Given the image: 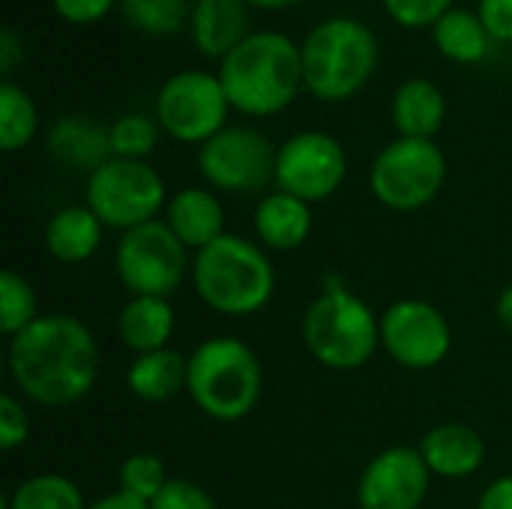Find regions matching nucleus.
Listing matches in <instances>:
<instances>
[{"label": "nucleus", "mask_w": 512, "mask_h": 509, "mask_svg": "<svg viewBox=\"0 0 512 509\" xmlns=\"http://www.w3.org/2000/svg\"><path fill=\"white\" fill-rule=\"evenodd\" d=\"M6 369L15 390L42 408L81 402L99 378V345L84 321L51 312L9 339Z\"/></svg>", "instance_id": "obj_1"}, {"label": "nucleus", "mask_w": 512, "mask_h": 509, "mask_svg": "<svg viewBox=\"0 0 512 509\" xmlns=\"http://www.w3.org/2000/svg\"><path fill=\"white\" fill-rule=\"evenodd\" d=\"M216 75L234 111L246 117H273L303 90L300 45L279 30L249 33L219 63Z\"/></svg>", "instance_id": "obj_2"}, {"label": "nucleus", "mask_w": 512, "mask_h": 509, "mask_svg": "<svg viewBox=\"0 0 512 509\" xmlns=\"http://www.w3.org/2000/svg\"><path fill=\"white\" fill-rule=\"evenodd\" d=\"M192 285L207 309L228 318H249L273 300L276 270L258 240L222 234L195 252Z\"/></svg>", "instance_id": "obj_3"}, {"label": "nucleus", "mask_w": 512, "mask_h": 509, "mask_svg": "<svg viewBox=\"0 0 512 509\" xmlns=\"http://www.w3.org/2000/svg\"><path fill=\"white\" fill-rule=\"evenodd\" d=\"M303 90L321 102H342L360 93L378 69L381 45L369 24L336 15L309 30L300 45Z\"/></svg>", "instance_id": "obj_4"}, {"label": "nucleus", "mask_w": 512, "mask_h": 509, "mask_svg": "<svg viewBox=\"0 0 512 509\" xmlns=\"http://www.w3.org/2000/svg\"><path fill=\"white\" fill-rule=\"evenodd\" d=\"M186 393L204 417L237 423L261 402L264 369L255 351L237 336H213L189 354Z\"/></svg>", "instance_id": "obj_5"}, {"label": "nucleus", "mask_w": 512, "mask_h": 509, "mask_svg": "<svg viewBox=\"0 0 512 509\" xmlns=\"http://www.w3.org/2000/svg\"><path fill=\"white\" fill-rule=\"evenodd\" d=\"M306 351L333 372L363 369L381 348V315L342 285L324 288L303 315Z\"/></svg>", "instance_id": "obj_6"}, {"label": "nucleus", "mask_w": 512, "mask_h": 509, "mask_svg": "<svg viewBox=\"0 0 512 509\" xmlns=\"http://www.w3.org/2000/svg\"><path fill=\"white\" fill-rule=\"evenodd\" d=\"M84 204L105 228L132 231L168 207L162 174L147 159H108L87 177Z\"/></svg>", "instance_id": "obj_7"}, {"label": "nucleus", "mask_w": 512, "mask_h": 509, "mask_svg": "<svg viewBox=\"0 0 512 509\" xmlns=\"http://www.w3.org/2000/svg\"><path fill=\"white\" fill-rule=\"evenodd\" d=\"M447 180V156L435 141L396 138L369 168V189L378 204L396 213L423 210L438 198Z\"/></svg>", "instance_id": "obj_8"}, {"label": "nucleus", "mask_w": 512, "mask_h": 509, "mask_svg": "<svg viewBox=\"0 0 512 509\" xmlns=\"http://www.w3.org/2000/svg\"><path fill=\"white\" fill-rule=\"evenodd\" d=\"M117 279L132 297H165L171 300L186 276H192L189 249L177 240V234L165 225V219H153L126 231L114 252Z\"/></svg>", "instance_id": "obj_9"}, {"label": "nucleus", "mask_w": 512, "mask_h": 509, "mask_svg": "<svg viewBox=\"0 0 512 509\" xmlns=\"http://www.w3.org/2000/svg\"><path fill=\"white\" fill-rule=\"evenodd\" d=\"M228 111L231 102L219 75L204 69H183L156 93V123L180 144H207L228 126Z\"/></svg>", "instance_id": "obj_10"}, {"label": "nucleus", "mask_w": 512, "mask_h": 509, "mask_svg": "<svg viewBox=\"0 0 512 509\" xmlns=\"http://www.w3.org/2000/svg\"><path fill=\"white\" fill-rule=\"evenodd\" d=\"M276 150L255 126H225L198 147V171L213 192H258L276 180Z\"/></svg>", "instance_id": "obj_11"}, {"label": "nucleus", "mask_w": 512, "mask_h": 509, "mask_svg": "<svg viewBox=\"0 0 512 509\" xmlns=\"http://www.w3.org/2000/svg\"><path fill=\"white\" fill-rule=\"evenodd\" d=\"M348 174V156L339 138L321 129L291 135L276 150V189L306 204H321L339 192Z\"/></svg>", "instance_id": "obj_12"}, {"label": "nucleus", "mask_w": 512, "mask_h": 509, "mask_svg": "<svg viewBox=\"0 0 512 509\" xmlns=\"http://www.w3.org/2000/svg\"><path fill=\"white\" fill-rule=\"evenodd\" d=\"M381 348L411 372H429L450 357L453 330L444 312L426 300H396L381 315Z\"/></svg>", "instance_id": "obj_13"}, {"label": "nucleus", "mask_w": 512, "mask_h": 509, "mask_svg": "<svg viewBox=\"0 0 512 509\" xmlns=\"http://www.w3.org/2000/svg\"><path fill=\"white\" fill-rule=\"evenodd\" d=\"M432 486L417 447H387L360 474L357 504L360 509H420Z\"/></svg>", "instance_id": "obj_14"}, {"label": "nucleus", "mask_w": 512, "mask_h": 509, "mask_svg": "<svg viewBox=\"0 0 512 509\" xmlns=\"http://www.w3.org/2000/svg\"><path fill=\"white\" fill-rule=\"evenodd\" d=\"M420 456L432 477L441 480H465L474 477L486 462V441L477 429L465 423H444L423 435Z\"/></svg>", "instance_id": "obj_15"}, {"label": "nucleus", "mask_w": 512, "mask_h": 509, "mask_svg": "<svg viewBox=\"0 0 512 509\" xmlns=\"http://www.w3.org/2000/svg\"><path fill=\"white\" fill-rule=\"evenodd\" d=\"M165 225L189 252H201L225 231V207L210 186H186L168 198Z\"/></svg>", "instance_id": "obj_16"}, {"label": "nucleus", "mask_w": 512, "mask_h": 509, "mask_svg": "<svg viewBox=\"0 0 512 509\" xmlns=\"http://www.w3.org/2000/svg\"><path fill=\"white\" fill-rule=\"evenodd\" d=\"M192 42L210 60H225L249 36L246 0H195L192 6Z\"/></svg>", "instance_id": "obj_17"}, {"label": "nucleus", "mask_w": 512, "mask_h": 509, "mask_svg": "<svg viewBox=\"0 0 512 509\" xmlns=\"http://www.w3.org/2000/svg\"><path fill=\"white\" fill-rule=\"evenodd\" d=\"M255 237L267 252H294L312 234V204L288 192H270L255 207Z\"/></svg>", "instance_id": "obj_18"}, {"label": "nucleus", "mask_w": 512, "mask_h": 509, "mask_svg": "<svg viewBox=\"0 0 512 509\" xmlns=\"http://www.w3.org/2000/svg\"><path fill=\"white\" fill-rule=\"evenodd\" d=\"M48 153L63 165V168H75V171H87V177L105 165L111 156V141H108V129L99 126L90 117L81 114H69L60 117L51 132H48Z\"/></svg>", "instance_id": "obj_19"}, {"label": "nucleus", "mask_w": 512, "mask_h": 509, "mask_svg": "<svg viewBox=\"0 0 512 509\" xmlns=\"http://www.w3.org/2000/svg\"><path fill=\"white\" fill-rule=\"evenodd\" d=\"M447 117V99L429 78H408L393 93V126L402 138L435 141Z\"/></svg>", "instance_id": "obj_20"}, {"label": "nucleus", "mask_w": 512, "mask_h": 509, "mask_svg": "<svg viewBox=\"0 0 512 509\" xmlns=\"http://www.w3.org/2000/svg\"><path fill=\"white\" fill-rule=\"evenodd\" d=\"M174 309L165 297H129V303L117 315V336L120 342L138 357L150 351L168 348L174 336Z\"/></svg>", "instance_id": "obj_21"}, {"label": "nucleus", "mask_w": 512, "mask_h": 509, "mask_svg": "<svg viewBox=\"0 0 512 509\" xmlns=\"http://www.w3.org/2000/svg\"><path fill=\"white\" fill-rule=\"evenodd\" d=\"M105 225L99 216L84 207H63L45 225V249L60 264H84L102 246Z\"/></svg>", "instance_id": "obj_22"}, {"label": "nucleus", "mask_w": 512, "mask_h": 509, "mask_svg": "<svg viewBox=\"0 0 512 509\" xmlns=\"http://www.w3.org/2000/svg\"><path fill=\"white\" fill-rule=\"evenodd\" d=\"M189 381V357L174 351V348H162V351H150V354H138L126 372V387L135 399L141 402H168L177 393L186 390Z\"/></svg>", "instance_id": "obj_23"}, {"label": "nucleus", "mask_w": 512, "mask_h": 509, "mask_svg": "<svg viewBox=\"0 0 512 509\" xmlns=\"http://www.w3.org/2000/svg\"><path fill=\"white\" fill-rule=\"evenodd\" d=\"M432 39L438 51L456 63H480L489 54V42H492L483 18L462 6H453L447 15L438 18V24L432 27Z\"/></svg>", "instance_id": "obj_24"}, {"label": "nucleus", "mask_w": 512, "mask_h": 509, "mask_svg": "<svg viewBox=\"0 0 512 509\" xmlns=\"http://www.w3.org/2000/svg\"><path fill=\"white\" fill-rule=\"evenodd\" d=\"M3 509H87V501L69 477L33 474L6 495Z\"/></svg>", "instance_id": "obj_25"}, {"label": "nucleus", "mask_w": 512, "mask_h": 509, "mask_svg": "<svg viewBox=\"0 0 512 509\" xmlns=\"http://www.w3.org/2000/svg\"><path fill=\"white\" fill-rule=\"evenodd\" d=\"M39 129V111L30 99V93L9 81H0V147L6 153L24 150Z\"/></svg>", "instance_id": "obj_26"}, {"label": "nucleus", "mask_w": 512, "mask_h": 509, "mask_svg": "<svg viewBox=\"0 0 512 509\" xmlns=\"http://www.w3.org/2000/svg\"><path fill=\"white\" fill-rule=\"evenodd\" d=\"M126 21L147 36H174L192 21L189 0H120Z\"/></svg>", "instance_id": "obj_27"}, {"label": "nucleus", "mask_w": 512, "mask_h": 509, "mask_svg": "<svg viewBox=\"0 0 512 509\" xmlns=\"http://www.w3.org/2000/svg\"><path fill=\"white\" fill-rule=\"evenodd\" d=\"M36 318H39V297H36L33 285L15 270H3L0 273V330H3V336H9V339L18 336Z\"/></svg>", "instance_id": "obj_28"}, {"label": "nucleus", "mask_w": 512, "mask_h": 509, "mask_svg": "<svg viewBox=\"0 0 512 509\" xmlns=\"http://www.w3.org/2000/svg\"><path fill=\"white\" fill-rule=\"evenodd\" d=\"M159 123L147 114H123L108 126L114 159H147L159 144Z\"/></svg>", "instance_id": "obj_29"}, {"label": "nucleus", "mask_w": 512, "mask_h": 509, "mask_svg": "<svg viewBox=\"0 0 512 509\" xmlns=\"http://www.w3.org/2000/svg\"><path fill=\"white\" fill-rule=\"evenodd\" d=\"M168 480L171 477H168L162 459L153 453H132L117 471V489L144 504H153V498L168 486Z\"/></svg>", "instance_id": "obj_30"}, {"label": "nucleus", "mask_w": 512, "mask_h": 509, "mask_svg": "<svg viewBox=\"0 0 512 509\" xmlns=\"http://www.w3.org/2000/svg\"><path fill=\"white\" fill-rule=\"evenodd\" d=\"M387 15L402 27H435L453 9V0H381Z\"/></svg>", "instance_id": "obj_31"}, {"label": "nucleus", "mask_w": 512, "mask_h": 509, "mask_svg": "<svg viewBox=\"0 0 512 509\" xmlns=\"http://www.w3.org/2000/svg\"><path fill=\"white\" fill-rule=\"evenodd\" d=\"M27 438H30V414H27L24 402L15 393H3L0 396V447H3V453L24 447Z\"/></svg>", "instance_id": "obj_32"}, {"label": "nucleus", "mask_w": 512, "mask_h": 509, "mask_svg": "<svg viewBox=\"0 0 512 509\" xmlns=\"http://www.w3.org/2000/svg\"><path fill=\"white\" fill-rule=\"evenodd\" d=\"M150 509H219L216 507V498L192 483V480H180V477H171L168 486L153 498Z\"/></svg>", "instance_id": "obj_33"}, {"label": "nucleus", "mask_w": 512, "mask_h": 509, "mask_svg": "<svg viewBox=\"0 0 512 509\" xmlns=\"http://www.w3.org/2000/svg\"><path fill=\"white\" fill-rule=\"evenodd\" d=\"M117 0H51L54 12L69 24H93L102 21Z\"/></svg>", "instance_id": "obj_34"}, {"label": "nucleus", "mask_w": 512, "mask_h": 509, "mask_svg": "<svg viewBox=\"0 0 512 509\" xmlns=\"http://www.w3.org/2000/svg\"><path fill=\"white\" fill-rule=\"evenodd\" d=\"M477 15L495 42H512V0H480Z\"/></svg>", "instance_id": "obj_35"}, {"label": "nucleus", "mask_w": 512, "mask_h": 509, "mask_svg": "<svg viewBox=\"0 0 512 509\" xmlns=\"http://www.w3.org/2000/svg\"><path fill=\"white\" fill-rule=\"evenodd\" d=\"M24 60V45L18 39V33L12 27L0 30V75L3 81H9V75L15 72V66Z\"/></svg>", "instance_id": "obj_36"}, {"label": "nucleus", "mask_w": 512, "mask_h": 509, "mask_svg": "<svg viewBox=\"0 0 512 509\" xmlns=\"http://www.w3.org/2000/svg\"><path fill=\"white\" fill-rule=\"evenodd\" d=\"M477 509H512V474L492 480L483 489Z\"/></svg>", "instance_id": "obj_37"}, {"label": "nucleus", "mask_w": 512, "mask_h": 509, "mask_svg": "<svg viewBox=\"0 0 512 509\" xmlns=\"http://www.w3.org/2000/svg\"><path fill=\"white\" fill-rule=\"evenodd\" d=\"M87 509H150V504H144V501H138V498H132V495L117 489V492L102 495L99 501L87 504Z\"/></svg>", "instance_id": "obj_38"}, {"label": "nucleus", "mask_w": 512, "mask_h": 509, "mask_svg": "<svg viewBox=\"0 0 512 509\" xmlns=\"http://www.w3.org/2000/svg\"><path fill=\"white\" fill-rule=\"evenodd\" d=\"M495 315H498V321L512 330V282L498 294V300H495Z\"/></svg>", "instance_id": "obj_39"}, {"label": "nucleus", "mask_w": 512, "mask_h": 509, "mask_svg": "<svg viewBox=\"0 0 512 509\" xmlns=\"http://www.w3.org/2000/svg\"><path fill=\"white\" fill-rule=\"evenodd\" d=\"M249 6H258V9H285V6H294L300 0H246Z\"/></svg>", "instance_id": "obj_40"}]
</instances>
